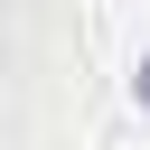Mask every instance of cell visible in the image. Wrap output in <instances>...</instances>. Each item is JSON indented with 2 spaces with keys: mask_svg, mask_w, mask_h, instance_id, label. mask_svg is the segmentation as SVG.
Returning <instances> with one entry per match:
<instances>
[{
  "mask_svg": "<svg viewBox=\"0 0 150 150\" xmlns=\"http://www.w3.org/2000/svg\"><path fill=\"white\" fill-rule=\"evenodd\" d=\"M131 94H141V103H150V56H141V75H131Z\"/></svg>",
  "mask_w": 150,
  "mask_h": 150,
  "instance_id": "obj_1",
  "label": "cell"
}]
</instances>
